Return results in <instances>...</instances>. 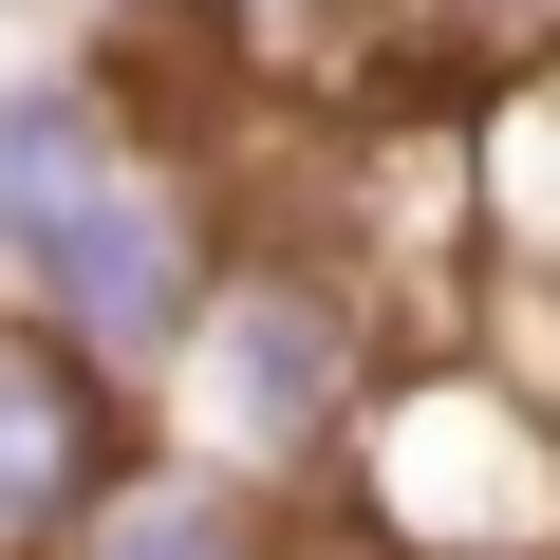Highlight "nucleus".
Returning a JSON list of instances; mask_svg holds the SVG:
<instances>
[{"instance_id":"nucleus-1","label":"nucleus","mask_w":560,"mask_h":560,"mask_svg":"<svg viewBox=\"0 0 560 560\" xmlns=\"http://www.w3.org/2000/svg\"><path fill=\"white\" fill-rule=\"evenodd\" d=\"M374 393H393L374 280H355V261H318V243H224L187 355L150 374V430H168V448H224V467H261V486H300V467H337V448H355V411H374Z\"/></svg>"},{"instance_id":"nucleus-2","label":"nucleus","mask_w":560,"mask_h":560,"mask_svg":"<svg viewBox=\"0 0 560 560\" xmlns=\"http://www.w3.org/2000/svg\"><path fill=\"white\" fill-rule=\"evenodd\" d=\"M206 280H224V206H206L168 150H131V168H113V187L38 243L20 280H0V300H38L94 374H131V393H150V374L187 355V318H206Z\"/></svg>"},{"instance_id":"nucleus-3","label":"nucleus","mask_w":560,"mask_h":560,"mask_svg":"<svg viewBox=\"0 0 560 560\" xmlns=\"http://www.w3.org/2000/svg\"><path fill=\"white\" fill-rule=\"evenodd\" d=\"M150 448V393L94 374L38 300H0V560H75V523L131 486Z\"/></svg>"},{"instance_id":"nucleus-4","label":"nucleus","mask_w":560,"mask_h":560,"mask_svg":"<svg viewBox=\"0 0 560 560\" xmlns=\"http://www.w3.org/2000/svg\"><path fill=\"white\" fill-rule=\"evenodd\" d=\"M131 150H150V131H131V75H113V57L57 38V57L0 75V280H20V261H38L113 168H131Z\"/></svg>"},{"instance_id":"nucleus-5","label":"nucleus","mask_w":560,"mask_h":560,"mask_svg":"<svg viewBox=\"0 0 560 560\" xmlns=\"http://www.w3.org/2000/svg\"><path fill=\"white\" fill-rule=\"evenodd\" d=\"M75 560H300V523H280V486L224 467V448H131V486L75 523Z\"/></svg>"}]
</instances>
